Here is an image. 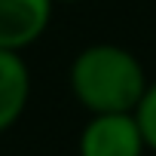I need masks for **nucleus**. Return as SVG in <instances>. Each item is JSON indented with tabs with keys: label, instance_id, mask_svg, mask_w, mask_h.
Here are the masks:
<instances>
[{
	"label": "nucleus",
	"instance_id": "nucleus-1",
	"mask_svg": "<svg viewBox=\"0 0 156 156\" xmlns=\"http://www.w3.org/2000/svg\"><path fill=\"white\" fill-rule=\"evenodd\" d=\"M144 89L147 73L122 46H86L70 64V92L89 113H135Z\"/></svg>",
	"mask_w": 156,
	"mask_h": 156
},
{
	"label": "nucleus",
	"instance_id": "nucleus-2",
	"mask_svg": "<svg viewBox=\"0 0 156 156\" xmlns=\"http://www.w3.org/2000/svg\"><path fill=\"white\" fill-rule=\"evenodd\" d=\"M144 150L135 113H92L80 135V156H141Z\"/></svg>",
	"mask_w": 156,
	"mask_h": 156
},
{
	"label": "nucleus",
	"instance_id": "nucleus-3",
	"mask_svg": "<svg viewBox=\"0 0 156 156\" xmlns=\"http://www.w3.org/2000/svg\"><path fill=\"white\" fill-rule=\"evenodd\" d=\"M55 0H0V49L22 52L49 28Z\"/></svg>",
	"mask_w": 156,
	"mask_h": 156
},
{
	"label": "nucleus",
	"instance_id": "nucleus-4",
	"mask_svg": "<svg viewBox=\"0 0 156 156\" xmlns=\"http://www.w3.org/2000/svg\"><path fill=\"white\" fill-rule=\"evenodd\" d=\"M31 98V70L22 52L0 49V132L19 122Z\"/></svg>",
	"mask_w": 156,
	"mask_h": 156
},
{
	"label": "nucleus",
	"instance_id": "nucleus-5",
	"mask_svg": "<svg viewBox=\"0 0 156 156\" xmlns=\"http://www.w3.org/2000/svg\"><path fill=\"white\" fill-rule=\"evenodd\" d=\"M135 119L141 126V135L147 141L150 150H156V83H147L138 107H135Z\"/></svg>",
	"mask_w": 156,
	"mask_h": 156
},
{
	"label": "nucleus",
	"instance_id": "nucleus-6",
	"mask_svg": "<svg viewBox=\"0 0 156 156\" xmlns=\"http://www.w3.org/2000/svg\"><path fill=\"white\" fill-rule=\"evenodd\" d=\"M55 3H80V0H55Z\"/></svg>",
	"mask_w": 156,
	"mask_h": 156
}]
</instances>
